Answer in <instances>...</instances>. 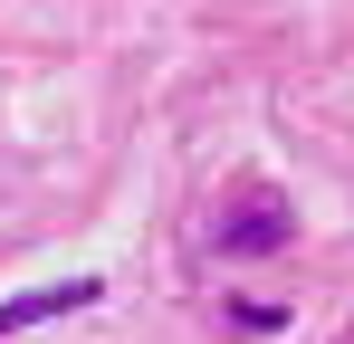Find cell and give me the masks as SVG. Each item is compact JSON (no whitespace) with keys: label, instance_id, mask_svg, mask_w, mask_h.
Instances as JSON below:
<instances>
[{"label":"cell","instance_id":"cell-1","mask_svg":"<svg viewBox=\"0 0 354 344\" xmlns=\"http://www.w3.org/2000/svg\"><path fill=\"white\" fill-rule=\"evenodd\" d=\"M67 306H96V278H67V287H29V296H10L0 306V335H19V325H48Z\"/></svg>","mask_w":354,"mask_h":344},{"label":"cell","instance_id":"cell-2","mask_svg":"<svg viewBox=\"0 0 354 344\" xmlns=\"http://www.w3.org/2000/svg\"><path fill=\"white\" fill-rule=\"evenodd\" d=\"M221 239H230V249H278V239H288V211L259 201V211H239V229H221Z\"/></svg>","mask_w":354,"mask_h":344}]
</instances>
